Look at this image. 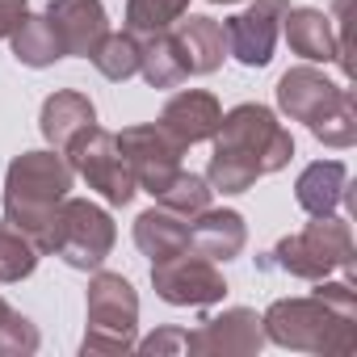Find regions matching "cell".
Segmentation results:
<instances>
[{
    "instance_id": "18",
    "label": "cell",
    "mask_w": 357,
    "mask_h": 357,
    "mask_svg": "<svg viewBox=\"0 0 357 357\" xmlns=\"http://www.w3.org/2000/svg\"><path fill=\"white\" fill-rule=\"evenodd\" d=\"M294 198L298 206L319 219V215H336V206L349 198V168L340 160H315L298 172L294 181Z\"/></svg>"
},
{
    "instance_id": "21",
    "label": "cell",
    "mask_w": 357,
    "mask_h": 357,
    "mask_svg": "<svg viewBox=\"0 0 357 357\" xmlns=\"http://www.w3.org/2000/svg\"><path fill=\"white\" fill-rule=\"evenodd\" d=\"M139 76L151 89H176V84L190 76L185 63H181V51H176L172 30L147 34V43H139Z\"/></svg>"
},
{
    "instance_id": "20",
    "label": "cell",
    "mask_w": 357,
    "mask_h": 357,
    "mask_svg": "<svg viewBox=\"0 0 357 357\" xmlns=\"http://www.w3.org/2000/svg\"><path fill=\"white\" fill-rule=\"evenodd\" d=\"M135 244L143 257L160 261V257H172V252H181L190 248V219L181 215H172L164 206H151L135 219Z\"/></svg>"
},
{
    "instance_id": "31",
    "label": "cell",
    "mask_w": 357,
    "mask_h": 357,
    "mask_svg": "<svg viewBox=\"0 0 357 357\" xmlns=\"http://www.w3.org/2000/svg\"><path fill=\"white\" fill-rule=\"evenodd\" d=\"M5 315H9V303H5V298H0V319H5Z\"/></svg>"
},
{
    "instance_id": "28",
    "label": "cell",
    "mask_w": 357,
    "mask_h": 357,
    "mask_svg": "<svg viewBox=\"0 0 357 357\" xmlns=\"http://www.w3.org/2000/svg\"><path fill=\"white\" fill-rule=\"evenodd\" d=\"M38 344H43L38 328L22 311L9 307V315L0 319V357H30V353H38Z\"/></svg>"
},
{
    "instance_id": "7",
    "label": "cell",
    "mask_w": 357,
    "mask_h": 357,
    "mask_svg": "<svg viewBox=\"0 0 357 357\" xmlns=\"http://www.w3.org/2000/svg\"><path fill=\"white\" fill-rule=\"evenodd\" d=\"M63 155H68L72 172H80L84 181H89V190H97L109 206H130L135 202L139 185H135V176H130V168H126V160L118 151L114 130H101L93 122V126H84L63 147Z\"/></svg>"
},
{
    "instance_id": "8",
    "label": "cell",
    "mask_w": 357,
    "mask_h": 357,
    "mask_svg": "<svg viewBox=\"0 0 357 357\" xmlns=\"http://www.w3.org/2000/svg\"><path fill=\"white\" fill-rule=\"evenodd\" d=\"M151 286L168 307H215L227 294L219 265L198 248H181L172 257L151 261Z\"/></svg>"
},
{
    "instance_id": "16",
    "label": "cell",
    "mask_w": 357,
    "mask_h": 357,
    "mask_svg": "<svg viewBox=\"0 0 357 357\" xmlns=\"http://www.w3.org/2000/svg\"><path fill=\"white\" fill-rule=\"evenodd\" d=\"M176 38V51H181V63L190 76H211L223 68L227 59V34H223V22L206 17V13H190L176 22L172 30Z\"/></svg>"
},
{
    "instance_id": "3",
    "label": "cell",
    "mask_w": 357,
    "mask_h": 357,
    "mask_svg": "<svg viewBox=\"0 0 357 357\" xmlns=\"http://www.w3.org/2000/svg\"><path fill=\"white\" fill-rule=\"evenodd\" d=\"M72 181H76V172L63 151H55V147L22 151L5 172V223L13 231H22L26 240H34V248H38L51 215L72 194Z\"/></svg>"
},
{
    "instance_id": "15",
    "label": "cell",
    "mask_w": 357,
    "mask_h": 357,
    "mask_svg": "<svg viewBox=\"0 0 357 357\" xmlns=\"http://www.w3.org/2000/svg\"><path fill=\"white\" fill-rule=\"evenodd\" d=\"M282 30H286V43L298 59L307 63H340L349 72V59L340 51V38L332 30V17L324 9H311V5H290L286 17H282Z\"/></svg>"
},
{
    "instance_id": "13",
    "label": "cell",
    "mask_w": 357,
    "mask_h": 357,
    "mask_svg": "<svg viewBox=\"0 0 357 357\" xmlns=\"http://www.w3.org/2000/svg\"><path fill=\"white\" fill-rule=\"evenodd\" d=\"M219 122H223V105H219L215 93H202V89L172 93V97L164 101V109H160V126H164L176 143H181L185 151H190L194 143L215 139Z\"/></svg>"
},
{
    "instance_id": "5",
    "label": "cell",
    "mask_w": 357,
    "mask_h": 357,
    "mask_svg": "<svg viewBox=\"0 0 357 357\" xmlns=\"http://www.w3.org/2000/svg\"><path fill=\"white\" fill-rule=\"evenodd\" d=\"M265 265H278L282 273L303 278V282H319L332 269H344L353 282V231L340 215H319L303 231L282 236Z\"/></svg>"
},
{
    "instance_id": "10",
    "label": "cell",
    "mask_w": 357,
    "mask_h": 357,
    "mask_svg": "<svg viewBox=\"0 0 357 357\" xmlns=\"http://www.w3.org/2000/svg\"><path fill=\"white\" fill-rule=\"evenodd\" d=\"M286 9H290V0H252L244 13L227 17L223 22L227 55H236L244 68H265L273 59V47H278Z\"/></svg>"
},
{
    "instance_id": "6",
    "label": "cell",
    "mask_w": 357,
    "mask_h": 357,
    "mask_svg": "<svg viewBox=\"0 0 357 357\" xmlns=\"http://www.w3.org/2000/svg\"><path fill=\"white\" fill-rule=\"evenodd\" d=\"M84 353H130L139 328V294L122 273L93 269L84 298Z\"/></svg>"
},
{
    "instance_id": "22",
    "label": "cell",
    "mask_w": 357,
    "mask_h": 357,
    "mask_svg": "<svg viewBox=\"0 0 357 357\" xmlns=\"http://www.w3.org/2000/svg\"><path fill=\"white\" fill-rule=\"evenodd\" d=\"M9 38H13V59L26 63V68H51V63L63 59V43H59L55 26L47 22V13L43 17L38 13H26L22 26Z\"/></svg>"
},
{
    "instance_id": "26",
    "label": "cell",
    "mask_w": 357,
    "mask_h": 357,
    "mask_svg": "<svg viewBox=\"0 0 357 357\" xmlns=\"http://www.w3.org/2000/svg\"><path fill=\"white\" fill-rule=\"evenodd\" d=\"M38 269V248L13 227H0V282H22Z\"/></svg>"
},
{
    "instance_id": "17",
    "label": "cell",
    "mask_w": 357,
    "mask_h": 357,
    "mask_svg": "<svg viewBox=\"0 0 357 357\" xmlns=\"http://www.w3.org/2000/svg\"><path fill=\"white\" fill-rule=\"evenodd\" d=\"M248 244V227H244V215L240 211H202L190 219V248H198L202 257H211L215 265L219 261H236Z\"/></svg>"
},
{
    "instance_id": "9",
    "label": "cell",
    "mask_w": 357,
    "mask_h": 357,
    "mask_svg": "<svg viewBox=\"0 0 357 357\" xmlns=\"http://www.w3.org/2000/svg\"><path fill=\"white\" fill-rule=\"evenodd\" d=\"M114 139H118V151H122V160H126V168H130V176H135V185L147 190L151 198H155L160 190H168V181L181 172L185 147L176 143L160 122L126 126V130H118Z\"/></svg>"
},
{
    "instance_id": "23",
    "label": "cell",
    "mask_w": 357,
    "mask_h": 357,
    "mask_svg": "<svg viewBox=\"0 0 357 357\" xmlns=\"http://www.w3.org/2000/svg\"><path fill=\"white\" fill-rule=\"evenodd\" d=\"M211 198H215V190L206 185V176L181 168V172L168 181V190L155 194V206H164V211H172V215H181V219H194V215H202V211L211 206Z\"/></svg>"
},
{
    "instance_id": "32",
    "label": "cell",
    "mask_w": 357,
    "mask_h": 357,
    "mask_svg": "<svg viewBox=\"0 0 357 357\" xmlns=\"http://www.w3.org/2000/svg\"><path fill=\"white\" fill-rule=\"evenodd\" d=\"M211 5H240V0H211Z\"/></svg>"
},
{
    "instance_id": "2",
    "label": "cell",
    "mask_w": 357,
    "mask_h": 357,
    "mask_svg": "<svg viewBox=\"0 0 357 357\" xmlns=\"http://www.w3.org/2000/svg\"><path fill=\"white\" fill-rule=\"evenodd\" d=\"M261 328H265V340L282 349L349 357L357 353V290L353 282L319 278L311 294L269 303V311L261 315Z\"/></svg>"
},
{
    "instance_id": "12",
    "label": "cell",
    "mask_w": 357,
    "mask_h": 357,
    "mask_svg": "<svg viewBox=\"0 0 357 357\" xmlns=\"http://www.w3.org/2000/svg\"><path fill=\"white\" fill-rule=\"evenodd\" d=\"M344 93H349L344 84L328 80V76H324L319 68H311V63H298V68H290V72L278 80V105H282V114L294 118V122H307V130H311L324 114H332Z\"/></svg>"
},
{
    "instance_id": "27",
    "label": "cell",
    "mask_w": 357,
    "mask_h": 357,
    "mask_svg": "<svg viewBox=\"0 0 357 357\" xmlns=\"http://www.w3.org/2000/svg\"><path fill=\"white\" fill-rule=\"evenodd\" d=\"M311 135H315L324 147H353V143H357V101H353V93H344L340 105H336L332 114H324V118L311 126Z\"/></svg>"
},
{
    "instance_id": "14",
    "label": "cell",
    "mask_w": 357,
    "mask_h": 357,
    "mask_svg": "<svg viewBox=\"0 0 357 357\" xmlns=\"http://www.w3.org/2000/svg\"><path fill=\"white\" fill-rule=\"evenodd\" d=\"M47 22L55 26L63 55H80V59H93V51L109 34V17L101 0H51Z\"/></svg>"
},
{
    "instance_id": "30",
    "label": "cell",
    "mask_w": 357,
    "mask_h": 357,
    "mask_svg": "<svg viewBox=\"0 0 357 357\" xmlns=\"http://www.w3.org/2000/svg\"><path fill=\"white\" fill-rule=\"evenodd\" d=\"M30 13V5L26 0H0V38H9L17 26H22V17Z\"/></svg>"
},
{
    "instance_id": "25",
    "label": "cell",
    "mask_w": 357,
    "mask_h": 357,
    "mask_svg": "<svg viewBox=\"0 0 357 357\" xmlns=\"http://www.w3.org/2000/svg\"><path fill=\"white\" fill-rule=\"evenodd\" d=\"M190 13V0H126V30L130 34H160L172 30Z\"/></svg>"
},
{
    "instance_id": "4",
    "label": "cell",
    "mask_w": 357,
    "mask_h": 357,
    "mask_svg": "<svg viewBox=\"0 0 357 357\" xmlns=\"http://www.w3.org/2000/svg\"><path fill=\"white\" fill-rule=\"evenodd\" d=\"M114 240H118V227H114L109 211L97 206V202H89V198H72L68 194L59 202V211L51 215L38 252H51L63 265H72L80 273H93L114 252Z\"/></svg>"
},
{
    "instance_id": "1",
    "label": "cell",
    "mask_w": 357,
    "mask_h": 357,
    "mask_svg": "<svg viewBox=\"0 0 357 357\" xmlns=\"http://www.w3.org/2000/svg\"><path fill=\"white\" fill-rule=\"evenodd\" d=\"M290 155H294V135L278 122V114L269 105L244 101L227 109L215 130L206 185L215 194H248L261 176L286 168Z\"/></svg>"
},
{
    "instance_id": "29",
    "label": "cell",
    "mask_w": 357,
    "mask_h": 357,
    "mask_svg": "<svg viewBox=\"0 0 357 357\" xmlns=\"http://www.w3.org/2000/svg\"><path fill=\"white\" fill-rule=\"evenodd\" d=\"M139 353H151V357H164V353H185V332L181 328H160L151 332L147 340H135Z\"/></svg>"
},
{
    "instance_id": "11",
    "label": "cell",
    "mask_w": 357,
    "mask_h": 357,
    "mask_svg": "<svg viewBox=\"0 0 357 357\" xmlns=\"http://www.w3.org/2000/svg\"><path fill=\"white\" fill-rule=\"evenodd\" d=\"M261 344H265V328L261 315L248 307H227L202 319V328L185 332V353H202V357H248Z\"/></svg>"
},
{
    "instance_id": "19",
    "label": "cell",
    "mask_w": 357,
    "mask_h": 357,
    "mask_svg": "<svg viewBox=\"0 0 357 357\" xmlns=\"http://www.w3.org/2000/svg\"><path fill=\"white\" fill-rule=\"evenodd\" d=\"M97 122V109H93V101L84 97V93H76V89H59V93H51L47 101H43V114H38V130H43V139L55 147V151H63L84 126H93Z\"/></svg>"
},
{
    "instance_id": "24",
    "label": "cell",
    "mask_w": 357,
    "mask_h": 357,
    "mask_svg": "<svg viewBox=\"0 0 357 357\" xmlns=\"http://www.w3.org/2000/svg\"><path fill=\"white\" fill-rule=\"evenodd\" d=\"M93 68L105 76V80H130L139 76V34L122 30V34H105L101 47L93 51Z\"/></svg>"
}]
</instances>
